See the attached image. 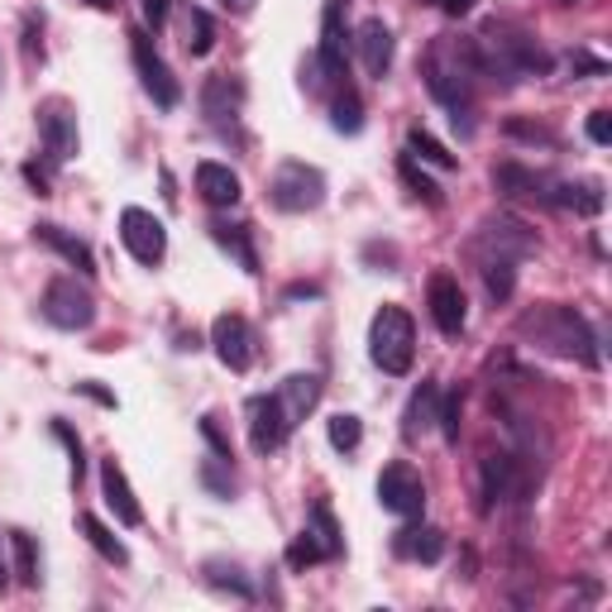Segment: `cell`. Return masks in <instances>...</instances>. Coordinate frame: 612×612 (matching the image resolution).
Segmentation results:
<instances>
[{"mask_svg":"<svg viewBox=\"0 0 612 612\" xmlns=\"http://www.w3.org/2000/svg\"><path fill=\"white\" fill-rule=\"evenodd\" d=\"M39 312L57 330H92L96 326V297H92V287H86V278L77 283V278H67V273L43 287Z\"/></svg>","mask_w":612,"mask_h":612,"instance_id":"6","label":"cell"},{"mask_svg":"<svg viewBox=\"0 0 612 612\" xmlns=\"http://www.w3.org/2000/svg\"><path fill=\"white\" fill-rule=\"evenodd\" d=\"M306 531L316 536V546L326 550V560L345 556V536H340V527H335V513H330L326 503H316V507H312V517H306Z\"/></svg>","mask_w":612,"mask_h":612,"instance_id":"29","label":"cell"},{"mask_svg":"<svg viewBox=\"0 0 612 612\" xmlns=\"http://www.w3.org/2000/svg\"><path fill=\"white\" fill-rule=\"evenodd\" d=\"M320 287H312V283H297V287H287V302H297V297H316Z\"/></svg>","mask_w":612,"mask_h":612,"instance_id":"51","label":"cell"},{"mask_svg":"<svg viewBox=\"0 0 612 612\" xmlns=\"http://www.w3.org/2000/svg\"><path fill=\"white\" fill-rule=\"evenodd\" d=\"M201 435H207V445H211L221 460H235V450H230V441L221 435V426H215V416H201Z\"/></svg>","mask_w":612,"mask_h":612,"instance_id":"43","label":"cell"},{"mask_svg":"<svg viewBox=\"0 0 612 612\" xmlns=\"http://www.w3.org/2000/svg\"><path fill=\"white\" fill-rule=\"evenodd\" d=\"M426 302H431V320L441 326V335H455L464 330V320H469V302H464V287L460 278H450V273H435L426 283Z\"/></svg>","mask_w":612,"mask_h":612,"instance_id":"16","label":"cell"},{"mask_svg":"<svg viewBox=\"0 0 612 612\" xmlns=\"http://www.w3.org/2000/svg\"><path fill=\"white\" fill-rule=\"evenodd\" d=\"M478 264H484V287H488L493 302L513 297V287H517V264H513V258H478Z\"/></svg>","mask_w":612,"mask_h":612,"instance_id":"33","label":"cell"},{"mask_svg":"<svg viewBox=\"0 0 612 612\" xmlns=\"http://www.w3.org/2000/svg\"><path fill=\"white\" fill-rule=\"evenodd\" d=\"M139 10H144V24H149L154 34L168 24V0H139Z\"/></svg>","mask_w":612,"mask_h":612,"instance_id":"45","label":"cell"},{"mask_svg":"<svg viewBox=\"0 0 612 612\" xmlns=\"http://www.w3.org/2000/svg\"><path fill=\"white\" fill-rule=\"evenodd\" d=\"M92 6H96V10H115V6H120V0H92Z\"/></svg>","mask_w":612,"mask_h":612,"instance_id":"53","label":"cell"},{"mask_svg":"<svg viewBox=\"0 0 612 612\" xmlns=\"http://www.w3.org/2000/svg\"><path fill=\"white\" fill-rule=\"evenodd\" d=\"M320 77H349V29H345V0H326L320 14V49H316Z\"/></svg>","mask_w":612,"mask_h":612,"instance_id":"15","label":"cell"},{"mask_svg":"<svg viewBox=\"0 0 612 612\" xmlns=\"http://www.w3.org/2000/svg\"><path fill=\"white\" fill-rule=\"evenodd\" d=\"M435 416H441V388H435V378H426V383L412 392V402H407L402 431L407 435H426V431H435Z\"/></svg>","mask_w":612,"mask_h":612,"instance_id":"27","label":"cell"},{"mask_svg":"<svg viewBox=\"0 0 612 612\" xmlns=\"http://www.w3.org/2000/svg\"><path fill=\"white\" fill-rule=\"evenodd\" d=\"M197 478H201V484H207V488L215 493V498H235V474H230V460H221V455L201 460Z\"/></svg>","mask_w":612,"mask_h":612,"instance_id":"35","label":"cell"},{"mask_svg":"<svg viewBox=\"0 0 612 612\" xmlns=\"http://www.w3.org/2000/svg\"><path fill=\"white\" fill-rule=\"evenodd\" d=\"M221 6H225V10H235V14H250V10H254V0H221Z\"/></svg>","mask_w":612,"mask_h":612,"instance_id":"52","label":"cell"},{"mask_svg":"<svg viewBox=\"0 0 612 612\" xmlns=\"http://www.w3.org/2000/svg\"><path fill=\"white\" fill-rule=\"evenodd\" d=\"M469 250L478 258H513V264H521V258H531L541 250V240H536V230L527 221H517V215H493V221L478 225Z\"/></svg>","mask_w":612,"mask_h":612,"instance_id":"7","label":"cell"},{"mask_svg":"<svg viewBox=\"0 0 612 612\" xmlns=\"http://www.w3.org/2000/svg\"><path fill=\"white\" fill-rule=\"evenodd\" d=\"M120 240H125V250L135 254L144 268H158V264H163V254H168L163 221H158L154 211H144V207H125L120 211Z\"/></svg>","mask_w":612,"mask_h":612,"instance_id":"12","label":"cell"},{"mask_svg":"<svg viewBox=\"0 0 612 612\" xmlns=\"http://www.w3.org/2000/svg\"><path fill=\"white\" fill-rule=\"evenodd\" d=\"M507 135H517V139H531V144H550V135L541 125H521V120H507Z\"/></svg>","mask_w":612,"mask_h":612,"instance_id":"47","label":"cell"},{"mask_svg":"<svg viewBox=\"0 0 612 612\" xmlns=\"http://www.w3.org/2000/svg\"><path fill=\"white\" fill-rule=\"evenodd\" d=\"M211 240L221 244L225 254H235L240 268L250 273V278H254V273H264V268H258V250H254V240H250V225H240V221H211Z\"/></svg>","mask_w":612,"mask_h":612,"instance_id":"25","label":"cell"},{"mask_svg":"<svg viewBox=\"0 0 612 612\" xmlns=\"http://www.w3.org/2000/svg\"><path fill=\"white\" fill-rule=\"evenodd\" d=\"M39 139H43V154H49V163H72L82 149V135H77V110L67 106L63 96H49L39 101Z\"/></svg>","mask_w":612,"mask_h":612,"instance_id":"9","label":"cell"},{"mask_svg":"<svg viewBox=\"0 0 612 612\" xmlns=\"http://www.w3.org/2000/svg\"><path fill=\"white\" fill-rule=\"evenodd\" d=\"M392 550H398L402 560L435 564V560L445 556V531H435V527H407V531H398V541H392Z\"/></svg>","mask_w":612,"mask_h":612,"instance_id":"26","label":"cell"},{"mask_svg":"<svg viewBox=\"0 0 612 612\" xmlns=\"http://www.w3.org/2000/svg\"><path fill=\"white\" fill-rule=\"evenodd\" d=\"M435 426H441V435L450 445H460V426H464V388L445 392L441 398V416H435Z\"/></svg>","mask_w":612,"mask_h":612,"instance_id":"37","label":"cell"},{"mask_svg":"<svg viewBox=\"0 0 612 612\" xmlns=\"http://www.w3.org/2000/svg\"><path fill=\"white\" fill-rule=\"evenodd\" d=\"M570 72H589V77H608V63L603 57H593V53H570Z\"/></svg>","mask_w":612,"mask_h":612,"instance_id":"44","label":"cell"},{"mask_svg":"<svg viewBox=\"0 0 612 612\" xmlns=\"http://www.w3.org/2000/svg\"><path fill=\"white\" fill-rule=\"evenodd\" d=\"M474 43H478V57H484V77L527 82V77H546L550 72V53L527 34V29H517L507 20H488L474 34Z\"/></svg>","mask_w":612,"mask_h":612,"instance_id":"3","label":"cell"},{"mask_svg":"<svg viewBox=\"0 0 612 612\" xmlns=\"http://www.w3.org/2000/svg\"><path fill=\"white\" fill-rule=\"evenodd\" d=\"M197 192L207 197L211 207H235V201L244 197V187H240V172L230 163L207 158V163H197Z\"/></svg>","mask_w":612,"mask_h":612,"instance_id":"22","label":"cell"},{"mask_svg":"<svg viewBox=\"0 0 612 612\" xmlns=\"http://www.w3.org/2000/svg\"><path fill=\"white\" fill-rule=\"evenodd\" d=\"M240 110H244V82L235 72H215L201 86V115H207V125L215 135H235L240 139Z\"/></svg>","mask_w":612,"mask_h":612,"instance_id":"11","label":"cell"},{"mask_svg":"<svg viewBox=\"0 0 612 612\" xmlns=\"http://www.w3.org/2000/svg\"><path fill=\"white\" fill-rule=\"evenodd\" d=\"M326 201V172L302 163V158H287V163L268 178V207L283 215H306Z\"/></svg>","mask_w":612,"mask_h":612,"instance_id":"5","label":"cell"},{"mask_svg":"<svg viewBox=\"0 0 612 612\" xmlns=\"http://www.w3.org/2000/svg\"><path fill=\"white\" fill-rule=\"evenodd\" d=\"M398 168H402V182H407V187H412V192H416L421 201H426V207H441V201H445V197H441V187H435V182L426 178V172H421V168H416V158H412V154H407V158H402V163H398Z\"/></svg>","mask_w":612,"mask_h":612,"instance_id":"38","label":"cell"},{"mask_svg":"<svg viewBox=\"0 0 612 612\" xmlns=\"http://www.w3.org/2000/svg\"><path fill=\"white\" fill-rule=\"evenodd\" d=\"M484 77V57H478L474 39H441L426 53V86L431 96L450 110V125L464 139L474 135V86Z\"/></svg>","mask_w":612,"mask_h":612,"instance_id":"1","label":"cell"},{"mask_svg":"<svg viewBox=\"0 0 612 612\" xmlns=\"http://www.w3.org/2000/svg\"><path fill=\"white\" fill-rule=\"evenodd\" d=\"M320 560H326V550L316 546V536H312V531H302L297 541L287 546V570H297V574H302V570H312V564H320Z\"/></svg>","mask_w":612,"mask_h":612,"instance_id":"40","label":"cell"},{"mask_svg":"<svg viewBox=\"0 0 612 612\" xmlns=\"http://www.w3.org/2000/svg\"><path fill=\"white\" fill-rule=\"evenodd\" d=\"M326 435H330V445L340 450V455H355L359 441H363V421L349 416V412H335V416L326 421Z\"/></svg>","mask_w":612,"mask_h":612,"instance_id":"34","label":"cell"},{"mask_svg":"<svg viewBox=\"0 0 612 612\" xmlns=\"http://www.w3.org/2000/svg\"><path fill=\"white\" fill-rule=\"evenodd\" d=\"M378 503H383V513H392V517L416 521L426 513V484H421V474L407 460H392L388 469L378 474Z\"/></svg>","mask_w":612,"mask_h":612,"instance_id":"10","label":"cell"},{"mask_svg":"<svg viewBox=\"0 0 612 612\" xmlns=\"http://www.w3.org/2000/svg\"><path fill=\"white\" fill-rule=\"evenodd\" d=\"M517 488V455H484V469H478V513H493L507 493Z\"/></svg>","mask_w":612,"mask_h":612,"instance_id":"18","label":"cell"},{"mask_svg":"<svg viewBox=\"0 0 612 612\" xmlns=\"http://www.w3.org/2000/svg\"><path fill=\"white\" fill-rule=\"evenodd\" d=\"M330 125L340 129V135H359L363 129V101H359L355 86H345V92L330 101Z\"/></svg>","mask_w":612,"mask_h":612,"instance_id":"31","label":"cell"},{"mask_svg":"<svg viewBox=\"0 0 612 612\" xmlns=\"http://www.w3.org/2000/svg\"><path fill=\"white\" fill-rule=\"evenodd\" d=\"M546 207H564L579 215H599L603 211V182H550V201Z\"/></svg>","mask_w":612,"mask_h":612,"instance_id":"24","label":"cell"},{"mask_svg":"<svg viewBox=\"0 0 612 612\" xmlns=\"http://www.w3.org/2000/svg\"><path fill=\"white\" fill-rule=\"evenodd\" d=\"M129 53H135V72H139L144 92L154 96V106H158V110H172V106H178V101H182V82L172 77L168 63L158 57L149 29H129Z\"/></svg>","mask_w":612,"mask_h":612,"instance_id":"8","label":"cell"},{"mask_svg":"<svg viewBox=\"0 0 612 612\" xmlns=\"http://www.w3.org/2000/svg\"><path fill=\"white\" fill-rule=\"evenodd\" d=\"M187 49H192V57H207L215 49V24H211V14L197 6L187 14Z\"/></svg>","mask_w":612,"mask_h":612,"instance_id":"36","label":"cell"},{"mask_svg":"<svg viewBox=\"0 0 612 612\" xmlns=\"http://www.w3.org/2000/svg\"><path fill=\"white\" fill-rule=\"evenodd\" d=\"M426 6H435L441 14H450V20H460V14L474 10V0H426Z\"/></svg>","mask_w":612,"mask_h":612,"instance_id":"48","label":"cell"},{"mask_svg":"<svg viewBox=\"0 0 612 612\" xmlns=\"http://www.w3.org/2000/svg\"><path fill=\"white\" fill-rule=\"evenodd\" d=\"M77 531L86 536V546H92L101 560H110V564H129V550H125V541H120V536H115V531H110L101 517H92V513H77Z\"/></svg>","mask_w":612,"mask_h":612,"instance_id":"28","label":"cell"},{"mask_svg":"<svg viewBox=\"0 0 612 612\" xmlns=\"http://www.w3.org/2000/svg\"><path fill=\"white\" fill-rule=\"evenodd\" d=\"M101 498H106V507L115 513V521L120 527H139L144 521V507H139V498H135V488H129V478H125V469H120V460H101Z\"/></svg>","mask_w":612,"mask_h":612,"instance_id":"17","label":"cell"},{"mask_svg":"<svg viewBox=\"0 0 612 612\" xmlns=\"http://www.w3.org/2000/svg\"><path fill=\"white\" fill-rule=\"evenodd\" d=\"M24 178H29V187H34L39 197H49V172H39L34 163H29V168H24Z\"/></svg>","mask_w":612,"mask_h":612,"instance_id":"50","label":"cell"},{"mask_svg":"<svg viewBox=\"0 0 612 612\" xmlns=\"http://www.w3.org/2000/svg\"><path fill=\"white\" fill-rule=\"evenodd\" d=\"M207 584H215V589H230L235 599H254V589L240 579V570L235 564H221V560H207Z\"/></svg>","mask_w":612,"mask_h":612,"instance_id":"39","label":"cell"},{"mask_svg":"<svg viewBox=\"0 0 612 612\" xmlns=\"http://www.w3.org/2000/svg\"><path fill=\"white\" fill-rule=\"evenodd\" d=\"M24 63L34 67V63H43V24L29 14L24 20Z\"/></svg>","mask_w":612,"mask_h":612,"instance_id":"42","label":"cell"},{"mask_svg":"<svg viewBox=\"0 0 612 612\" xmlns=\"http://www.w3.org/2000/svg\"><path fill=\"white\" fill-rule=\"evenodd\" d=\"M278 402H283L287 421L302 426L306 412H316V402H320V378L316 373H287L278 383Z\"/></svg>","mask_w":612,"mask_h":612,"instance_id":"23","label":"cell"},{"mask_svg":"<svg viewBox=\"0 0 612 612\" xmlns=\"http://www.w3.org/2000/svg\"><path fill=\"white\" fill-rule=\"evenodd\" d=\"M369 359L383 373H392V378L412 373V359H416V320L407 316V306L388 302V306H378V312H373V320H369Z\"/></svg>","mask_w":612,"mask_h":612,"instance_id":"4","label":"cell"},{"mask_svg":"<svg viewBox=\"0 0 612 612\" xmlns=\"http://www.w3.org/2000/svg\"><path fill=\"white\" fill-rule=\"evenodd\" d=\"M34 240L39 244H49V250L63 258L67 268H77V278H96V254H92V244L77 240V235H67L63 225H53V221H43L34 225Z\"/></svg>","mask_w":612,"mask_h":612,"instance_id":"19","label":"cell"},{"mask_svg":"<svg viewBox=\"0 0 612 612\" xmlns=\"http://www.w3.org/2000/svg\"><path fill=\"white\" fill-rule=\"evenodd\" d=\"M589 139L593 144H612V115L608 110H593L589 115Z\"/></svg>","mask_w":612,"mask_h":612,"instance_id":"46","label":"cell"},{"mask_svg":"<svg viewBox=\"0 0 612 612\" xmlns=\"http://www.w3.org/2000/svg\"><path fill=\"white\" fill-rule=\"evenodd\" d=\"M6 574H10V570H6V560H0V593H6Z\"/></svg>","mask_w":612,"mask_h":612,"instance_id":"54","label":"cell"},{"mask_svg":"<svg viewBox=\"0 0 612 612\" xmlns=\"http://www.w3.org/2000/svg\"><path fill=\"white\" fill-rule=\"evenodd\" d=\"M211 349L230 373H244L254 363V330L240 312H221L211 320Z\"/></svg>","mask_w":612,"mask_h":612,"instance_id":"14","label":"cell"},{"mask_svg":"<svg viewBox=\"0 0 612 612\" xmlns=\"http://www.w3.org/2000/svg\"><path fill=\"white\" fill-rule=\"evenodd\" d=\"M77 392H82V398H92V402H101V407H115V392H106L101 383H77Z\"/></svg>","mask_w":612,"mask_h":612,"instance_id":"49","label":"cell"},{"mask_svg":"<svg viewBox=\"0 0 612 612\" xmlns=\"http://www.w3.org/2000/svg\"><path fill=\"white\" fill-rule=\"evenodd\" d=\"M10 550H14V579H20L24 589H39V550H34V536L14 527L10 531Z\"/></svg>","mask_w":612,"mask_h":612,"instance_id":"30","label":"cell"},{"mask_svg":"<svg viewBox=\"0 0 612 612\" xmlns=\"http://www.w3.org/2000/svg\"><path fill=\"white\" fill-rule=\"evenodd\" d=\"M355 49H359V63L369 77L383 82L388 67H392V29L383 20H363L359 34H355Z\"/></svg>","mask_w":612,"mask_h":612,"instance_id":"20","label":"cell"},{"mask_svg":"<svg viewBox=\"0 0 612 612\" xmlns=\"http://www.w3.org/2000/svg\"><path fill=\"white\" fill-rule=\"evenodd\" d=\"M244 412H250V445H254V455H273V450H283L287 435L297 431L293 421H287V412H283L278 392H258V398H250Z\"/></svg>","mask_w":612,"mask_h":612,"instance_id":"13","label":"cell"},{"mask_svg":"<svg viewBox=\"0 0 612 612\" xmlns=\"http://www.w3.org/2000/svg\"><path fill=\"white\" fill-rule=\"evenodd\" d=\"M550 182H556V178H546V172L517 163V158H507V163L493 168V187H498L503 197H536V201H550Z\"/></svg>","mask_w":612,"mask_h":612,"instance_id":"21","label":"cell"},{"mask_svg":"<svg viewBox=\"0 0 612 612\" xmlns=\"http://www.w3.org/2000/svg\"><path fill=\"white\" fill-rule=\"evenodd\" d=\"M53 435H57V441H63L67 460H72V484L82 488V474H86V455H82V441H77V431H72L67 421H53Z\"/></svg>","mask_w":612,"mask_h":612,"instance_id":"41","label":"cell"},{"mask_svg":"<svg viewBox=\"0 0 612 612\" xmlns=\"http://www.w3.org/2000/svg\"><path fill=\"white\" fill-rule=\"evenodd\" d=\"M407 154H412V158H421V163H435V168H445V172H450V168H460V158L450 154L441 139H431L426 129H412V135H407Z\"/></svg>","mask_w":612,"mask_h":612,"instance_id":"32","label":"cell"},{"mask_svg":"<svg viewBox=\"0 0 612 612\" xmlns=\"http://www.w3.org/2000/svg\"><path fill=\"white\" fill-rule=\"evenodd\" d=\"M517 335L536 349H546V355L556 359H574L584 363V369H599L603 363V349H599V335L584 316L574 312V306L564 302H550V306H531V312L517 316Z\"/></svg>","mask_w":612,"mask_h":612,"instance_id":"2","label":"cell"}]
</instances>
